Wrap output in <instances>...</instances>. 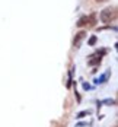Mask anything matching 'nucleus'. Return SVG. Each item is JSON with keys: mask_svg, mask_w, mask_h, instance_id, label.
Returning a JSON list of instances; mask_svg holds the SVG:
<instances>
[{"mask_svg": "<svg viewBox=\"0 0 118 127\" xmlns=\"http://www.w3.org/2000/svg\"><path fill=\"white\" fill-rule=\"evenodd\" d=\"M115 19H117V9L115 7H106L101 13V21L104 24H109Z\"/></svg>", "mask_w": 118, "mask_h": 127, "instance_id": "nucleus-1", "label": "nucleus"}, {"mask_svg": "<svg viewBox=\"0 0 118 127\" xmlns=\"http://www.w3.org/2000/svg\"><path fill=\"white\" fill-rule=\"evenodd\" d=\"M86 24H88V18L83 16V18H80V21L77 22V26H83V25H86Z\"/></svg>", "mask_w": 118, "mask_h": 127, "instance_id": "nucleus-4", "label": "nucleus"}, {"mask_svg": "<svg viewBox=\"0 0 118 127\" xmlns=\"http://www.w3.org/2000/svg\"><path fill=\"white\" fill-rule=\"evenodd\" d=\"M95 42H96V37H91V39H89V44H91V45H93Z\"/></svg>", "mask_w": 118, "mask_h": 127, "instance_id": "nucleus-5", "label": "nucleus"}, {"mask_svg": "<svg viewBox=\"0 0 118 127\" xmlns=\"http://www.w3.org/2000/svg\"><path fill=\"white\" fill-rule=\"evenodd\" d=\"M96 1H104V0H96Z\"/></svg>", "mask_w": 118, "mask_h": 127, "instance_id": "nucleus-6", "label": "nucleus"}, {"mask_svg": "<svg viewBox=\"0 0 118 127\" xmlns=\"http://www.w3.org/2000/svg\"><path fill=\"white\" fill-rule=\"evenodd\" d=\"M83 37H85V32L82 31V32H80V34H79V35H77V37L74 38V42H73V44H74V47H77L79 44H80V39L83 38Z\"/></svg>", "mask_w": 118, "mask_h": 127, "instance_id": "nucleus-3", "label": "nucleus"}, {"mask_svg": "<svg viewBox=\"0 0 118 127\" xmlns=\"http://www.w3.org/2000/svg\"><path fill=\"white\" fill-rule=\"evenodd\" d=\"M102 53H104V51H101V53L98 51V53H95V57H91L89 62H91L92 66H95V64H98L99 62H101V54H102Z\"/></svg>", "mask_w": 118, "mask_h": 127, "instance_id": "nucleus-2", "label": "nucleus"}]
</instances>
